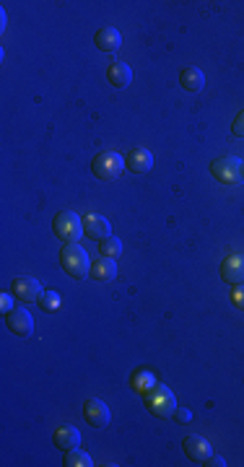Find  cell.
Masks as SVG:
<instances>
[{
	"label": "cell",
	"instance_id": "cell-1",
	"mask_svg": "<svg viewBox=\"0 0 244 467\" xmlns=\"http://www.w3.org/2000/svg\"><path fill=\"white\" fill-rule=\"evenodd\" d=\"M60 265H63V270L68 273L70 278L76 280L88 278V273H91V260H88L86 249L81 247L79 241L65 244V247L60 249Z\"/></svg>",
	"mask_w": 244,
	"mask_h": 467
},
{
	"label": "cell",
	"instance_id": "cell-2",
	"mask_svg": "<svg viewBox=\"0 0 244 467\" xmlns=\"http://www.w3.org/2000/svg\"><path fill=\"white\" fill-rule=\"evenodd\" d=\"M125 159L120 156L117 151H101L97 159L91 161V171H94V177L104 179V182H115L120 179V174L125 171Z\"/></svg>",
	"mask_w": 244,
	"mask_h": 467
},
{
	"label": "cell",
	"instance_id": "cell-3",
	"mask_svg": "<svg viewBox=\"0 0 244 467\" xmlns=\"http://www.w3.org/2000/svg\"><path fill=\"white\" fill-rule=\"evenodd\" d=\"M211 174L221 185H239L244 179V161L236 156H218L211 164Z\"/></svg>",
	"mask_w": 244,
	"mask_h": 467
},
{
	"label": "cell",
	"instance_id": "cell-4",
	"mask_svg": "<svg viewBox=\"0 0 244 467\" xmlns=\"http://www.w3.org/2000/svg\"><path fill=\"white\" fill-rule=\"evenodd\" d=\"M52 231L65 244H73V241H79V237H83V219H79V213H73V210H63L52 221Z\"/></svg>",
	"mask_w": 244,
	"mask_h": 467
},
{
	"label": "cell",
	"instance_id": "cell-5",
	"mask_svg": "<svg viewBox=\"0 0 244 467\" xmlns=\"http://www.w3.org/2000/svg\"><path fill=\"white\" fill-rule=\"evenodd\" d=\"M143 398H146V408L151 410L154 416H158V418L174 416L177 400H174V395H172V389L166 387V384H156V387L151 389L148 395H143Z\"/></svg>",
	"mask_w": 244,
	"mask_h": 467
},
{
	"label": "cell",
	"instance_id": "cell-6",
	"mask_svg": "<svg viewBox=\"0 0 244 467\" xmlns=\"http://www.w3.org/2000/svg\"><path fill=\"white\" fill-rule=\"evenodd\" d=\"M83 421H86L91 428H107L109 421H112L109 405L99 398H88L86 405H83Z\"/></svg>",
	"mask_w": 244,
	"mask_h": 467
},
{
	"label": "cell",
	"instance_id": "cell-7",
	"mask_svg": "<svg viewBox=\"0 0 244 467\" xmlns=\"http://www.w3.org/2000/svg\"><path fill=\"white\" fill-rule=\"evenodd\" d=\"M10 294L24 301V304H34V301H40L42 298V286L37 278H31V275H21V278L13 280V286H10Z\"/></svg>",
	"mask_w": 244,
	"mask_h": 467
},
{
	"label": "cell",
	"instance_id": "cell-8",
	"mask_svg": "<svg viewBox=\"0 0 244 467\" xmlns=\"http://www.w3.org/2000/svg\"><path fill=\"white\" fill-rule=\"evenodd\" d=\"M6 325L8 330L16 335V338H31V332H34V319L26 309H13L10 314H6Z\"/></svg>",
	"mask_w": 244,
	"mask_h": 467
},
{
	"label": "cell",
	"instance_id": "cell-9",
	"mask_svg": "<svg viewBox=\"0 0 244 467\" xmlns=\"http://www.w3.org/2000/svg\"><path fill=\"white\" fill-rule=\"evenodd\" d=\"M221 280H224V283H231V286L244 283V252L229 255V257L221 262Z\"/></svg>",
	"mask_w": 244,
	"mask_h": 467
},
{
	"label": "cell",
	"instance_id": "cell-10",
	"mask_svg": "<svg viewBox=\"0 0 244 467\" xmlns=\"http://www.w3.org/2000/svg\"><path fill=\"white\" fill-rule=\"evenodd\" d=\"M83 237L94 239V241H104V239L112 237V223L104 216L88 213L86 219H83Z\"/></svg>",
	"mask_w": 244,
	"mask_h": 467
},
{
	"label": "cell",
	"instance_id": "cell-11",
	"mask_svg": "<svg viewBox=\"0 0 244 467\" xmlns=\"http://www.w3.org/2000/svg\"><path fill=\"white\" fill-rule=\"evenodd\" d=\"M182 447H185L187 457L193 459V462H200V465H203L205 459L213 455L211 441H208V439H203V436H197V434H190V436L182 441Z\"/></svg>",
	"mask_w": 244,
	"mask_h": 467
},
{
	"label": "cell",
	"instance_id": "cell-12",
	"mask_svg": "<svg viewBox=\"0 0 244 467\" xmlns=\"http://www.w3.org/2000/svg\"><path fill=\"white\" fill-rule=\"evenodd\" d=\"M52 441H55V447L58 449H76L81 447V431L76 426H70V423H63V426L55 428V434H52Z\"/></svg>",
	"mask_w": 244,
	"mask_h": 467
},
{
	"label": "cell",
	"instance_id": "cell-13",
	"mask_svg": "<svg viewBox=\"0 0 244 467\" xmlns=\"http://www.w3.org/2000/svg\"><path fill=\"white\" fill-rule=\"evenodd\" d=\"M125 167L133 171V174H146V171H151V167H154V153L148 148H133L127 153Z\"/></svg>",
	"mask_w": 244,
	"mask_h": 467
},
{
	"label": "cell",
	"instance_id": "cell-14",
	"mask_svg": "<svg viewBox=\"0 0 244 467\" xmlns=\"http://www.w3.org/2000/svg\"><path fill=\"white\" fill-rule=\"evenodd\" d=\"M94 42L101 52H117L122 47V34H120L115 26H104L94 34Z\"/></svg>",
	"mask_w": 244,
	"mask_h": 467
},
{
	"label": "cell",
	"instance_id": "cell-15",
	"mask_svg": "<svg viewBox=\"0 0 244 467\" xmlns=\"http://www.w3.org/2000/svg\"><path fill=\"white\" fill-rule=\"evenodd\" d=\"M117 275V260L112 257H99L97 262H91V273L88 278H94L97 283H107Z\"/></svg>",
	"mask_w": 244,
	"mask_h": 467
},
{
	"label": "cell",
	"instance_id": "cell-16",
	"mask_svg": "<svg viewBox=\"0 0 244 467\" xmlns=\"http://www.w3.org/2000/svg\"><path fill=\"white\" fill-rule=\"evenodd\" d=\"M107 78L115 89H127L133 83V70H130L127 62H112L107 70Z\"/></svg>",
	"mask_w": 244,
	"mask_h": 467
},
{
	"label": "cell",
	"instance_id": "cell-17",
	"mask_svg": "<svg viewBox=\"0 0 244 467\" xmlns=\"http://www.w3.org/2000/svg\"><path fill=\"white\" fill-rule=\"evenodd\" d=\"M179 86L185 91H190V94H197L200 89H205V76L203 70L195 68V65H190V68H185L182 73H179Z\"/></svg>",
	"mask_w": 244,
	"mask_h": 467
},
{
	"label": "cell",
	"instance_id": "cell-18",
	"mask_svg": "<svg viewBox=\"0 0 244 467\" xmlns=\"http://www.w3.org/2000/svg\"><path fill=\"white\" fill-rule=\"evenodd\" d=\"M130 384H133V389H136L138 395H148L151 389L156 387L158 382L151 371H146V368H138L136 374H133V379H130Z\"/></svg>",
	"mask_w": 244,
	"mask_h": 467
},
{
	"label": "cell",
	"instance_id": "cell-19",
	"mask_svg": "<svg viewBox=\"0 0 244 467\" xmlns=\"http://www.w3.org/2000/svg\"><path fill=\"white\" fill-rule=\"evenodd\" d=\"M63 465L65 467H94V459L88 457L83 449H68L65 452V459H63Z\"/></svg>",
	"mask_w": 244,
	"mask_h": 467
},
{
	"label": "cell",
	"instance_id": "cell-20",
	"mask_svg": "<svg viewBox=\"0 0 244 467\" xmlns=\"http://www.w3.org/2000/svg\"><path fill=\"white\" fill-rule=\"evenodd\" d=\"M99 252H101L104 257L117 260L120 255H122V241H120L117 237H109V239H104V241H99Z\"/></svg>",
	"mask_w": 244,
	"mask_h": 467
},
{
	"label": "cell",
	"instance_id": "cell-21",
	"mask_svg": "<svg viewBox=\"0 0 244 467\" xmlns=\"http://www.w3.org/2000/svg\"><path fill=\"white\" fill-rule=\"evenodd\" d=\"M60 304H63V298H60L58 291H44L40 298V307L44 309V312H58Z\"/></svg>",
	"mask_w": 244,
	"mask_h": 467
},
{
	"label": "cell",
	"instance_id": "cell-22",
	"mask_svg": "<svg viewBox=\"0 0 244 467\" xmlns=\"http://www.w3.org/2000/svg\"><path fill=\"white\" fill-rule=\"evenodd\" d=\"M13 309H16V296H13V294H3V296H0V312H3V314H10Z\"/></svg>",
	"mask_w": 244,
	"mask_h": 467
},
{
	"label": "cell",
	"instance_id": "cell-23",
	"mask_svg": "<svg viewBox=\"0 0 244 467\" xmlns=\"http://www.w3.org/2000/svg\"><path fill=\"white\" fill-rule=\"evenodd\" d=\"M231 304H234L236 309H242V312H244V283H239V286H234V289H231Z\"/></svg>",
	"mask_w": 244,
	"mask_h": 467
},
{
	"label": "cell",
	"instance_id": "cell-24",
	"mask_svg": "<svg viewBox=\"0 0 244 467\" xmlns=\"http://www.w3.org/2000/svg\"><path fill=\"white\" fill-rule=\"evenodd\" d=\"M231 133H234L236 138H244V110L236 114L234 125H231Z\"/></svg>",
	"mask_w": 244,
	"mask_h": 467
},
{
	"label": "cell",
	"instance_id": "cell-25",
	"mask_svg": "<svg viewBox=\"0 0 244 467\" xmlns=\"http://www.w3.org/2000/svg\"><path fill=\"white\" fill-rule=\"evenodd\" d=\"M174 416H177V421H179V423H190L193 413H190L187 408H182V410H174Z\"/></svg>",
	"mask_w": 244,
	"mask_h": 467
},
{
	"label": "cell",
	"instance_id": "cell-26",
	"mask_svg": "<svg viewBox=\"0 0 244 467\" xmlns=\"http://www.w3.org/2000/svg\"><path fill=\"white\" fill-rule=\"evenodd\" d=\"M203 465H208V467H226V459L224 457H213V455H211V457L205 459Z\"/></svg>",
	"mask_w": 244,
	"mask_h": 467
}]
</instances>
